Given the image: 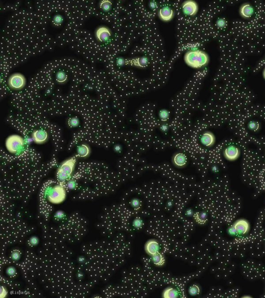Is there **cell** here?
<instances>
[{
    "label": "cell",
    "instance_id": "12",
    "mask_svg": "<svg viewBox=\"0 0 265 298\" xmlns=\"http://www.w3.org/2000/svg\"><path fill=\"white\" fill-rule=\"evenodd\" d=\"M187 160L186 155L180 152L175 154L172 157V163L174 165L178 168L185 167L187 165Z\"/></svg>",
    "mask_w": 265,
    "mask_h": 298
},
{
    "label": "cell",
    "instance_id": "39",
    "mask_svg": "<svg viewBox=\"0 0 265 298\" xmlns=\"http://www.w3.org/2000/svg\"><path fill=\"white\" fill-rule=\"evenodd\" d=\"M149 5H150V7L153 8V9L156 8L157 7V4L155 1H151L149 3Z\"/></svg>",
    "mask_w": 265,
    "mask_h": 298
},
{
    "label": "cell",
    "instance_id": "14",
    "mask_svg": "<svg viewBox=\"0 0 265 298\" xmlns=\"http://www.w3.org/2000/svg\"><path fill=\"white\" fill-rule=\"evenodd\" d=\"M149 59L146 57H135L129 60H126V64H130L138 67H144L147 66L148 64Z\"/></svg>",
    "mask_w": 265,
    "mask_h": 298
},
{
    "label": "cell",
    "instance_id": "6",
    "mask_svg": "<svg viewBox=\"0 0 265 298\" xmlns=\"http://www.w3.org/2000/svg\"><path fill=\"white\" fill-rule=\"evenodd\" d=\"M8 86L14 90H20L24 88L26 84V77L19 73L11 74L7 81Z\"/></svg>",
    "mask_w": 265,
    "mask_h": 298
},
{
    "label": "cell",
    "instance_id": "1",
    "mask_svg": "<svg viewBox=\"0 0 265 298\" xmlns=\"http://www.w3.org/2000/svg\"><path fill=\"white\" fill-rule=\"evenodd\" d=\"M184 59L188 66L194 68L202 67L209 61L207 53L201 50H188L184 55Z\"/></svg>",
    "mask_w": 265,
    "mask_h": 298
},
{
    "label": "cell",
    "instance_id": "5",
    "mask_svg": "<svg viewBox=\"0 0 265 298\" xmlns=\"http://www.w3.org/2000/svg\"><path fill=\"white\" fill-rule=\"evenodd\" d=\"M24 139L18 135H11L8 136L5 141L7 150L11 154L19 153L24 148Z\"/></svg>",
    "mask_w": 265,
    "mask_h": 298
},
{
    "label": "cell",
    "instance_id": "38",
    "mask_svg": "<svg viewBox=\"0 0 265 298\" xmlns=\"http://www.w3.org/2000/svg\"><path fill=\"white\" fill-rule=\"evenodd\" d=\"M168 126L166 124H164L162 125L161 127H160V129L161 130L162 132H167L168 130Z\"/></svg>",
    "mask_w": 265,
    "mask_h": 298
},
{
    "label": "cell",
    "instance_id": "34",
    "mask_svg": "<svg viewBox=\"0 0 265 298\" xmlns=\"http://www.w3.org/2000/svg\"><path fill=\"white\" fill-rule=\"evenodd\" d=\"M143 225L142 220L139 218H137L133 222V226L136 228H140Z\"/></svg>",
    "mask_w": 265,
    "mask_h": 298
},
{
    "label": "cell",
    "instance_id": "32",
    "mask_svg": "<svg viewBox=\"0 0 265 298\" xmlns=\"http://www.w3.org/2000/svg\"><path fill=\"white\" fill-rule=\"evenodd\" d=\"M65 216V214L64 211L61 210L57 211L54 214V217L57 220H62Z\"/></svg>",
    "mask_w": 265,
    "mask_h": 298
},
{
    "label": "cell",
    "instance_id": "8",
    "mask_svg": "<svg viewBox=\"0 0 265 298\" xmlns=\"http://www.w3.org/2000/svg\"><path fill=\"white\" fill-rule=\"evenodd\" d=\"M182 8L185 14L193 16L198 11V4L194 0H187L183 2Z\"/></svg>",
    "mask_w": 265,
    "mask_h": 298
},
{
    "label": "cell",
    "instance_id": "44",
    "mask_svg": "<svg viewBox=\"0 0 265 298\" xmlns=\"http://www.w3.org/2000/svg\"><path fill=\"white\" fill-rule=\"evenodd\" d=\"M263 78H264V79H265V69H263Z\"/></svg>",
    "mask_w": 265,
    "mask_h": 298
},
{
    "label": "cell",
    "instance_id": "31",
    "mask_svg": "<svg viewBox=\"0 0 265 298\" xmlns=\"http://www.w3.org/2000/svg\"><path fill=\"white\" fill-rule=\"evenodd\" d=\"M39 242L40 240L39 237L36 236H32L29 239V244L33 246H37L39 244Z\"/></svg>",
    "mask_w": 265,
    "mask_h": 298
},
{
    "label": "cell",
    "instance_id": "33",
    "mask_svg": "<svg viewBox=\"0 0 265 298\" xmlns=\"http://www.w3.org/2000/svg\"><path fill=\"white\" fill-rule=\"evenodd\" d=\"M66 185H67V188L69 190H74L77 187V183L75 181L70 179L69 180L67 181Z\"/></svg>",
    "mask_w": 265,
    "mask_h": 298
},
{
    "label": "cell",
    "instance_id": "43",
    "mask_svg": "<svg viewBox=\"0 0 265 298\" xmlns=\"http://www.w3.org/2000/svg\"><path fill=\"white\" fill-rule=\"evenodd\" d=\"M85 258H83V257H80L79 259V262H85Z\"/></svg>",
    "mask_w": 265,
    "mask_h": 298
},
{
    "label": "cell",
    "instance_id": "23",
    "mask_svg": "<svg viewBox=\"0 0 265 298\" xmlns=\"http://www.w3.org/2000/svg\"><path fill=\"white\" fill-rule=\"evenodd\" d=\"M112 3L109 0H103L99 3V7L104 11H108L111 8Z\"/></svg>",
    "mask_w": 265,
    "mask_h": 298
},
{
    "label": "cell",
    "instance_id": "40",
    "mask_svg": "<svg viewBox=\"0 0 265 298\" xmlns=\"http://www.w3.org/2000/svg\"><path fill=\"white\" fill-rule=\"evenodd\" d=\"M115 149V150L116 151L119 152H120V151L121 150V147L119 145H116Z\"/></svg>",
    "mask_w": 265,
    "mask_h": 298
},
{
    "label": "cell",
    "instance_id": "28",
    "mask_svg": "<svg viewBox=\"0 0 265 298\" xmlns=\"http://www.w3.org/2000/svg\"><path fill=\"white\" fill-rule=\"evenodd\" d=\"M79 124V120L76 117L71 118L70 120H69V125L71 127H73V128L77 127V126H78Z\"/></svg>",
    "mask_w": 265,
    "mask_h": 298
},
{
    "label": "cell",
    "instance_id": "13",
    "mask_svg": "<svg viewBox=\"0 0 265 298\" xmlns=\"http://www.w3.org/2000/svg\"><path fill=\"white\" fill-rule=\"evenodd\" d=\"M158 16L163 21H169L174 17V11L170 7L164 6L159 10Z\"/></svg>",
    "mask_w": 265,
    "mask_h": 298
},
{
    "label": "cell",
    "instance_id": "36",
    "mask_svg": "<svg viewBox=\"0 0 265 298\" xmlns=\"http://www.w3.org/2000/svg\"><path fill=\"white\" fill-rule=\"evenodd\" d=\"M131 206L135 209L139 208L141 206V201L138 199H133L131 201Z\"/></svg>",
    "mask_w": 265,
    "mask_h": 298
},
{
    "label": "cell",
    "instance_id": "26",
    "mask_svg": "<svg viewBox=\"0 0 265 298\" xmlns=\"http://www.w3.org/2000/svg\"><path fill=\"white\" fill-rule=\"evenodd\" d=\"M188 292L191 296H196L200 293V289L198 286L193 285L191 286L188 289Z\"/></svg>",
    "mask_w": 265,
    "mask_h": 298
},
{
    "label": "cell",
    "instance_id": "18",
    "mask_svg": "<svg viewBox=\"0 0 265 298\" xmlns=\"http://www.w3.org/2000/svg\"><path fill=\"white\" fill-rule=\"evenodd\" d=\"M152 259L154 263L158 266H163L165 262L164 255L160 253V252L153 255Z\"/></svg>",
    "mask_w": 265,
    "mask_h": 298
},
{
    "label": "cell",
    "instance_id": "2",
    "mask_svg": "<svg viewBox=\"0 0 265 298\" xmlns=\"http://www.w3.org/2000/svg\"><path fill=\"white\" fill-rule=\"evenodd\" d=\"M77 163V158L73 156L64 161L58 168L57 171V178L61 182H66L70 180L75 170Z\"/></svg>",
    "mask_w": 265,
    "mask_h": 298
},
{
    "label": "cell",
    "instance_id": "4",
    "mask_svg": "<svg viewBox=\"0 0 265 298\" xmlns=\"http://www.w3.org/2000/svg\"><path fill=\"white\" fill-rule=\"evenodd\" d=\"M250 228V224L246 219L239 218L229 227L228 233L232 236H243L249 233Z\"/></svg>",
    "mask_w": 265,
    "mask_h": 298
},
{
    "label": "cell",
    "instance_id": "17",
    "mask_svg": "<svg viewBox=\"0 0 265 298\" xmlns=\"http://www.w3.org/2000/svg\"><path fill=\"white\" fill-rule=\"evenodd\" d=\"M91 148L89 145L86 144H82L79 145L77 148V155L79 157H88L91 154Z\"/></svg>",
    "mask_w": 265,
    "mask_h": 298
},
{
    "label": "cell",
    "instance_id": "29",
    "mask_svg": "<svg viewBox=\"0 0 265 298\" xmlns=\"http://www.w3.org/2000/svg\"><path fill=\"white\" fill-rule=\"evenodd\" d=\"M11 257L13 260L17 262L20 260V259L21 258V254L18 250H15L11 253Z\"/></svg>",
    "mask_w": 265,
    "mask_h": 298
},
{
    "label": "cell",
    "instance_id": "9",
    "mask_svg": "<svg viewBox=\"0 0 265 298\" xmlns=\"http://www.w3.org/2000/svg\"><path fill=\"white\" fill-rule=\"evenodd\" d=\"M95 35L96 39L99 42H107L111 37V32L106 26H101L96 29Z\"/></svg>",
    "mask_w": 265,
    "mask_h": 298
},
{
    "label": "cell",
    "instance_id": "41",
    "mask_svg": "<svg viewBox=\"0 0 265 298\" xmlns=\"http://www.w3.org/2000/svg\"><path fill=\"white\" fill-rule=\"evenodd\" d=\"M192 214H193V212H192V211L191 210H188L187 211V215H191Z\"/></svg>",
    "mask_w": 265,
    "mask_h": 298
},
{
    "label": "cell",
    "instance_id": "11",
    "mask_svg": "<svg viewBox=\"0 0 265 298\" xmlns=\"http://www.w3.org/2000/svg\"><path fill=\"white\" fill-rule=\"evenodd\" d=\"M216 142V136L211 132L206 131L201 135L200 142L205 147L211 148L215 145Z\"/></svg>",
    "mask_w": 265,
    "mask_h": 298
},
{
    "label": "cell",
    "instance_id": "19",
    "mask_svg": "<svg viewBox=\"0 0 265 298\" xmlns=\"http://www.w3.org/2000/svg\"><path fill=\"white\" fill-rule=\"evenodd\" d=\"M67 73L64 72V70H61L57 72L56 74V82L58 83L62 84L65 83L67 80Z\"/></svg>",
    "mask_w": 265,
    "mask_h": 298
},
{
    "label": "cell",
    "instance_id": "15",
    "mask_svg": "<svg viewBox=\"0 0 265 298\" xmlns=\"http://www.w3.org/2000/svg\"><path fill=\"white\" fill-rule=\"evenodd\" d=\"M145 249L147 253L153 256L159 252L160 246L156 240H151L148 241L145 244Z\"/></svg>",
    "mask_w": 265,
    "mask_h": 298
},
{
    "label": "cell",
    "instance_id": "42",
    "mask_svg": "<svg viewBox=\"0 0 265 298\" xmlns=\"http://www.w3.org/2000/svg\"><path fill=\"white\" fill-rule=\"evenodd\" d=\"M212 170L213 171H214V172H217V170H218V169H217V166H213V167H212Z\"/></svg>",
    "mask_w": 265,
    "mask_h": 298
},
{
    "label": "cell",
    "instance_id": "30",
    "mask_svg": "<svg viewBox=\"0 0 265 298\" xmlns=\"http://www.w3.org/2000/svg\"><path fill=\"white\" fill-rule=\"evenodd\" d=\"M216 25L219 28H223L226 26V21L224 18H219L216 22Z\"/></svg>",
    "mask_w": 265,
    "mask_h": 298
},
{
    "label": "cell",
    "instance_id": "21",
    "mask_svg": "<svg viewBox=\"0 0 265 298\" xmlns=\"http://www.w3.org/2000/svg\"><path fill=\"white\" fill-rule=\"evenodd\" d=\"M194 218L197 223L203 224L205 223L207 220V214L204 212L197 213L194 215Z\"/></svg>",
    "mask_w": 265,
    "mask_h": 298
},
{
    "label": "cell",
    "instance_id": "20",
    "mask_svg": "<svg viewBox=\"0 0 265 298\" xmlns=\"http://www.w3.org/2000/svg\"><path fill=\"white\" fill-rule=\"evenodd\" d=\"M178 292L171 287H168L163 292V296L165 298H174L177 297Z\"/></svg>",
    "mask_w": 265,
    "mask_h": 298
},
{
    "label": "cell",
    "instance_id": "16",
    "mask_svg": "<svg viewBox=\"0 0 265 298\" xmlns=\"http://www.w3.org/2000/svg\"><path fill=\"white\" fill-rule=\"evenodd\" d=\"M240 14L242 17L249 18L252 16L254 13V8L250 3L243 4L240 7Z\"/></svg>",
    "mask_w": 265,
    "mask_h": 298
},
{
    "label": "cell",
    "instance_id": "24",
    "mask_svg": "<svg viewBox=\"0 0 265 298\" xmlns=\"http://www.w3.org/2000/svg\"><path fill=\"white\" fill-rule=\"evenodd\" d=\"M63 21H64V18L63 16L60 14H57L54 15V17H53L52 23L54 26L58 27L61 25Z\"/></svg>",
    "mask_w": 265,
    "mask_h": 298
},
{
    "label": "cell",
    "instance_id": "22",
    "mask_svg": "<svg viewBox=\"0 0 265 298\" xmlns=\"http://www.w3.org/2000/svg\"><path fill=\"white\" fill-rule=\"evenodd\" d=\"M260 124L254 120L250 121L248 124V129L254 132H257L260 129Z\"/></svg>",
    "mask_w": 265,
    "mask_h": 298
},
{
    "label": "cell",
    "instance_id": "3",
    "mask_svg": "<svg viewBox=\"0 0 265 298\" xmlns=\"http://www.w3.org/2000/svg\"><path fill=\"white\" fill-rule=\"evenodd\" d=\"M47 198L49 203L53 204H60L65 200L66 191L62 184H57L47 191Z\"/></svg>",
    "mask_w": 265,
    "mask_h": 298
},
{
    "label": "cell",
    "instance_id": "35",
    "mask_svg": "<svg viewBox=\"0 0 265 298\" xmlns=\"http://www.w3.org/2000/svg\"><path fill=\"white\" fill-rule=\"evenodd\" d=\"M8 295V290L5 287L2 286L1 287V290H0V297L1 298H4L6 297Z\"/></svg>",
    "mask_w": 265,
    "mask_h": 298
},
{
    "label": "cell",
    "instance_id": "25",
    "mask_svg": "<svg viewBox=\"0 0 265 298\" xmlns=\"http://www.w3.org/2000/svg\"><path fill=\"white\" fill-rule=\"evenodd\" d=\"M158 115H159L160 119H161L162 121H167V120L169 119V116H170V113H169L168 110L165 109H162V110H160V111H159Z\"/></svg>",
    "mask_w": 265,
    "mask_h": 298
},
{
    "label": "cell",
    "instance_id": "45",
    "mask_svg": "<svg viewBox=\"0 0 265 298\" xmlns=\"http://www.w3.org/2000/svg\"><path fill=\"white\" fill-rule=\"evenodd\" d=\"M78 277H82V276H83V275H82V274H80V273H78Z\"/></svg>",
    "mask_w": 265,
    "mask_h": 298
},
{
    "label": "cell",
    "instance_id": "7",
    "mask_svg": "<svg viewBox=\"0 0 265 298\" xmlns=\"http://www.w3.org/2000/svg\"><path fill=\"white\" fill-rule=\"evenodd\" d=\"M223 155L227 161L235 162L241 156V150L235 145H229L224 150Z\"/></svg>",
    "mask_w": 265,
    "mask_h": 298
},
{
    "label": "cell",
    "instance_id": "10",
    "mask_svg": "<svg viewBox=\"0 0 265 298\" xmlns=\"http://www.w3.org/2000/svg\"><path fill=\"white\" fill-rule=\"evenodd\" d=\"M32 137L34 142L36 144L41 145L48 141V134L44 129H36L32 132Z\"/></svg>",
    "mask_w": 265,
    "mask_h": 298
},
{
    "label": "cell",
    "instance_id": "37",
    "mask_svg": "<svg viewBox=\"0 0 265 298\" xmlns=\"http://www.w3.org/2000/svg\"><path fill=\"white\" fill-rule=\"evenodd\" d=\"M125 63H126V60H125L124 59H123V58L119 57L118 59H117V64L118 65H123Z\"/></svg>",
    "mask_w": 265,
    "mask_h": 298
},
{
    "label": "cell",
    "instance_id": "27",
    "mask_svg": "<svg viewBox=\"0 0 265 298\" xmlns=\"http://www.w3.org/2000/svg\"><path fill=\"white\" fill-rule=\"evenodd\" d=\"M6 273L7 275L11 276V277H13L14 276L16 275L17 271H16V268H15L14 267L10 266L7 268Z\"/></svg>",
    "mask_w": 265,
    "mask_h": 298
}]
</instances>
